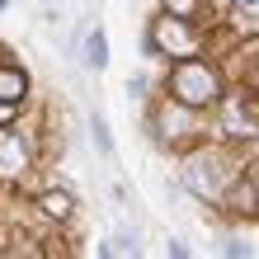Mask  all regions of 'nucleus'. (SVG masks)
<instances>
[{
	"instance_id": "nucleus-1",
	"label": "nucleus",
	"mask_w": 259,
	"mask_h": 259,
	"mask_svg": "<svg viewBox=\"0 0 259 259\" xmlns=\"http://www.w3.org/2000/svg\"><path fill=\"white\" fill-rule=\"evenodd\" d=\"M170 95L179 109H212V104H222V75L217 66L198 62V57H179L170 66Z\"/></svg>"
},
{
	"instance_id": "nucleus-2",
	"label": "nucleus",
	"mask_w": 259,
	"mask_h": 259,
	"mask_svg": "<svg viewBox=\"0 0 259 259\" xmlns=\"http://www.w3.org/2000/svg\"><path fill=\"white\" fill-rule=\"evenodd\" d=\"M198 48H203V33L193 28V19H184V14H170L165 10L160 19H151V33H146V52L151 57H198Z\"/></svg>"
},
{
	"instance_id": "nucleus-3",
	"label": "nucleus",
	"mask_w": 259,
	"mask_h": 259,
	"mask_svg": "<svg viewBox=\"0 0 259 259\" xmlns=\"http://www.w3.org/2000/svg\"><path fill=\"white\" fill-rule=\"evenodd\" d=\"M226 184H231V170L222 165V156L212 151H198V156L184 160V189L203 203H222L226 198Z\"/></svg>"
},
{
	"instance_id": "nucleus-4",
	"label": "nucleus",
	"mask_w": 259,
	"mask_h": 259,
	"mask_svg": "<svg viewBox=\"0 0 259 259\" xmlns=\"http://www.w3.org/2000/svg\"><path fill=\"white\" fill-rule=\"evenodd\" d=\"M24 170H28V142H24V132H14L5 123L0 127V179H14Z\"/></svg>"
},
{
	"instance_id": "nucleus-5",
	"label": "nucleus",
	"mask_w": 259,
	"mask_h": 259,
	"mask_svg": "<svg viewBox=\"0 0 259 259\" xmlns=\"http://www.w3.org/2000/svg\"><path fill=\"white\" fill-rule=\"evenodd\" d=\"M80 62H85L90 71H104V66H109V38H104V28H90V33H85Z\"/></svg>"
},
{
	"instance_id": "nucleus-6",
	"label": "nucleus",
	"mask_w": 259,
	"mask_h": 259,
	"mask_svg": "<svg viewBox=\"0 0 259 259\" xmlns=\"http://www.w3.org/2000/svg\"><path fill=\"white\" fill-rule=\"evenodd\" d=\"M38 212H42V217H52V222H71L75 203H71L66 189H48V193H38Z\"/></svg>"
},
{
	"instance_id": "nucleus-7",
	"label": "nucleus",
	"mask_w": 259,
	"mask_h": 259,
	"mask_svg": "<svg viewBox=\"0 0 259 259\" xmlns=\"http://www.w3.org/2000/svg\"><path fill=\"white\" fill-rule=\"evenodd\" d=\"M24 95H28V75L19 66L0 62V99H5V104H24Z\"/></svg>"
},
{
	"instance_id": "nucleus-8",
	"label": "nucleus",
	"mask_w": 259,
	"mask_h": 259,
	"mask_svg": "<svg viewBox=\"0 0 259 259\" xmlns=\"http://www.w3.org/2000/svg\"><path fill=\"white\" fill-rule=\"evenodd\" d=\"M90 137H95L99 156H104V160H113V137H109V123H104V113H99V109L90 113Z\"/></svg>"
},
{
	"instance_id": "nucleus-9",
	"label": "nucleus",
	"mask_w": 259,
	"mask_h": 259,
	"mask_svg": "<svg viewBox=\"0 0 259 259\" xmlns=\"http://www.w3.org/2000/svg\"><path fill=\"white\" fill-rule=\"evenodd\" d=\"M109 250L113 254H142V236H137V231H118Z\"/></svg>"
},
{
	"instance_id": "nucleus-10",
	"label": "nucleus",
	"mask_w": 259,
	"mask_h": 259,
	"mask_svg": "<svg viewBox=\"0 0 259 259\" xmlns=\"http://www.w3.org/2000/svg\"><path fill=\"white\" fill-rule=\"evenodd\" d=\"M160 10L184 14V19H198V14H203V0H160Z\"/></svg>"
},
{
	"instance_id": "nucleus-11",
	"label": "nucleus",
	"mask_w": 259,
	"mask_h": 259,
	"mask_svg": "<svg viewBox=\"0 0 259 259\" xmlns=\"http://www.w3.org/2000/svg\"><path fill=\"white\" fill-rule=\"evenodd\" d=\"M222 254L240 259V254H250V245H245V240H236V236H226V240H222Z\"/></svg>"
},
{
	"instance_id": "nucleus-12",
	"label": "nucleus",
	"mask_w": 259,
	"mask_h": 259,
	"mask_svg": "<svg viewBox=\"0 0 259 259\" xmlns=\"http://www.w3.org/2000/svg\"><path fill=\"white\" fill-rule=\"evenodd\" d=\"M146 95V75H127V99H142Z\"/></svg>"
},
{
	"instance_id": "nucleus-13",
	"label": "nucleus",
	"mask_w": 259,
	"mask_h": 259,
	"mask_svg": "<svg viewBox=\"0 0 259 259\" xmlns=\"http://www.w3.org/2000/svg\"><path fill=\"white\" fill-rule=\"evenodd\" d=\"M10 118H14V104H5V99H0V127H5Z\"/></svg>"
},
{
	"instance_id": "nucleus-14",
	"label": "nucleus",
	"mask_w": 259,
	"mask_h": 259,
	"mask_svg": "<svg viewBox=\"0 0 259 259\" xmlns=\"http://www.w3.org/2000/svg\"><path fill=\"white\" fill-rule=\"evenodd\" d=\"M236 5H240V10H259V0H236Z\"/></svg>"
},
{
	"instance_id": "nucleus-15",
	"label": "nucleus",
	"mask_w": 259,
	"mask_h": 259,
	"mask_svg": "<svg viewBox=\"0 0 259 259\" xmlns=\"http://www.w3.org/2000/svg\"><path fill=\"white\" fill-rule=\"evenodd\" d=\"M48 5H52V0H48Z\"/></svg>"
}]
</instances>
